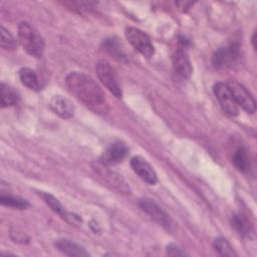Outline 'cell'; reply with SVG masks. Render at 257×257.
Instances as JSON below:
<instances>
[{"label":"cell","instance_id":"1","mask_svg":"<svg viewBox=\"0 0 257 257\" xmlns=\"http://www.w3.org/2000/svg\"><path fill=\"white\" fill-rule=\"evenodd\" d=\"M68 91L95 113H106L108 104L104 92L88 74L78 71L70 72L65 78Z\"/></svg>","mask_w":257,"mask_h":257},{"label":"cell","instance_id":"2","mask_svg":"<svg viewBox=\"0 0 257 257\" xmlns=\"http://www.w3.org/2000/svg\"><path fill=\"white\" fill-rule=\"evenodd\" d=\"M18 38L23 49L31 56L40 58L44 52V39L41 34L29 23L21 22L18 25Z\"/></svg>","mask_w":257,"mask_h":257},{"label":"cell","instance_id":"3","mask_svg":"<svg viewBox=\"0 0 257 257\" xmlns=\"http://www.w3.org/2000/svg\"><path fill=\"white\" fill-rule=\"evenodd\" d=\"M93 172L106 183L109 187L116 190L121 194H130L131 188L124 179L117 173L111 171L108 166L102 164L100 161L94 162L92 164Z\"/></svg>","mask_w":257,"mask_h":257},{"label":"cell","instance_id":"4","mask_svg":"<svg viewBox=\"0 0 257 257\" xmlns=\"http://www.w3.org/2000/svg\"><path fill=\"white\" fill-rule=\"evenodd\" d=\"M95 71H96V74H97L100 82L115 97L120 98L122 95V91H121L120 85L118 83V79L115 74V71L111 67V65L105 60H100L96 63Z\"/></svg>","mask_w":257,"mask_h":257},{"label":"cell","instance_id":"5","mask_svg":"<svg viewBox=\"0 0 257 257\" xmlns=\"http://www.w3.org/2000/svg\"><path fill=\"white\" fill-rule=\"evenodd\" d=\"M125 37L131 45L138 50L143 56L150 58L155 52L154 45L150 37L141 29L128 27L125 29Z\"/></svg>","mask_w":257,"mask_h":257},{"label":"cell","instance_id":"6","mask_svg":"<svg viewBox=\"0 0 257 257\" xmlns=\"http://www.w3.org/2000/svg\"><path fill=\"white\" fill-rule=\"evenodd\" d=\"M240 55V46L237 43H230L227 46L217 49L212 56V64L217 69L232 66Z\"/></svg>","mask_w":257,"mask_h":257},{"label":"cell","instance_id":"7","mask_svg":"<svg viewBox=\"0 0 257 257\" xmlns=\"http://www.w3.org/2000/svg\"><path fill=\"white\" fill-rule=\"evenodd\" d=\"M227 84L237 105H240L248 113H254L256 110V102L252 94L236 80H230Z\"/></svg>","mask_w":257,"mask_h":257},{"label":"cell","instance_id":"8","mask_svg":"<svg viewBox=\"0 0 257 257\" xmlns=\"http://www.w3.org/2000/svg\"><path fill=\"white\" fill-rule=\"evenodd\" d=\"M139 205L141 209L147 213L156 223L166 229H171L173 225L171 217L154 200L144 198L140 201Z\"/></svg>","mask_w":257,"mask_h":257},{"label":"cell","instance_id":"9","mask_svg":"<svg viewBox=\"0 0 257 257\" xmlns=\"http://www.w3.org/2000/svg\"><path fill=\"white\" fill-rule=\"evenodd\" d=\"M213 90L223 110L230 116H236L238 114V105L234 100L228 84L225 82H217L215 83Z\"/></svg>","mask_w":257,"mask_h":257},{"label":"cell","instance_id":"10","mask_svg":"<svg viewBox=\"0 0 257 257\" xmlns=\"http://www.w3.org/2000/svg\"><path fill=\"white\" fill-rule=\"evenodd\" d=\"M128 149L126 145L120 141L113 142L109 147L103 152L99 161L106 166H113L119 164L126 157Z\"/></svg>","mask_w":257,"mask_h":257},{"label":"cell","instance_id":"11","mask_svg":"<svg viewBox=\"0 0 257 257\" xmlns=\"http://www.w3.org/2000/svg\"><path fill=\"white\" fill-rule=\"evenodd\" d=\"M131 166L134 172L146 183L155 185L158 182V176L153 167L140 156H136L131 160Z\"/></svg>","mask_w":257,"mask_h":257},{"label":"cell","instance_id":"12","mask_svg":"<svg viewBox=\"0 0 257 257\" xmlns=\"http://www.w3.org/2000/svg\"><path fill=\"white\" fill-rule=\"evenodd\" d=\"M173 66L176 73L184 78H188L192 74V64L186 50L179 48L173 54Z\"/></svg>","mask_w":257,"mask_h":257},{"label":"cell","instance_id":"13","mask_svg":"<svg viewBox=\"0 0 257 257\" xmlns=\"http://www.w3.org/2000/svg\"><path fill=\"white\" fill-rule=\"evenodd\" d=\"M51 109L62 118H70L73 115L72 102L62 95H54L50 100Z\"/></svg>","mask_w":257,"mask_h":257},{"label":"cell","instance_id":"14","mask_svg":"<svg viewBox=\"0 0 257 257\" xmlns=\"http://www.w3.org/2000/svg\"><path fill=\"white\" fill-rule=\"evenodd\" d=\"M54 245L58 251L67 256H88L84 248L69 239H58Z\"/></svg>","mask_w":257,"mask_h":257},{"label":"cell","instance_id":"15","mask_svg":"<svg viewBox=\"0 0 257 257\" xmlns=\"http://www.w3.org/2000/svg\"><path fill=\"white\" fill-rule=\"evenodd\" d=\"M232 162L234 166L242 173H247L251 168L250 157L244 148H239L234 152Z\"/></svg>","mask_w":257,"mask_h":257},{"label":"cell","instance_id":"16","mask_svg":"<svg viewBox=\"0 0 257 257\" xmlns=\"http://www.w3.org/2000/svg\"><path fill=\"white\" fill-rule=\"evenodd\" d=\"M39 196L43 199V201L45 202V204L56 214H58L61 218H63L64 220L67 218L68 216V212H66V210L64 209V207L62 206V204L59 202L58 199H56L54 196H52L49 193H45V192H39Z\"/></svg>","mask_w":257,"mask_h":257},{"label":"cell","instance_id":"17","mask_svg":"<svg viewBox=\"0 0 257 257\" xmlns=\"http://www.w3.org/2000/svg\"><path fill=\"white\" fill-rule=\"evenodd\" d=\"M19 100L18 92L11 86L1 83V107H7L10 105H14Z\"/></svg>","mask_w":257,"mask_h":257},{"label":"cell","instance_id":"18","mask_svg":"<svg viewBox=\"0 0 257 257\" xmlns=\"http://www.w3.org/2000/svg\"><path fill=\"white\" fill-rule=\"evenodd\" d=\"M19 78L21 82L30 89L38 90L39 89V81L38 77L34 70L28 67H23L19 70Z\"/></svg>","mask_w":257,"mask_h":257},{"label":"cell","instance_id":"19","mask_svg":"<svg viewBox=\"0 0 257 257\" xmlns=\"http://www.w3.org/2000/svg\"><path fill=\"white\" fill-rule=\"evenodd\" d=\"M232 227L238 232L242 237L249 236L251 232V225L249 220L243 214H236L231 219Z\"/></svg>","mask_w":257,"mask_h":257},{"label":"cell","instance_id":"20","mask_svg":"<svg viewBox=\"0 0 257 257\" xmlns=\"http://www.w3.org/2000/svg\"><path fill=\"white\" fill-rule=\"evenodd\" d=\"M0 202L4 206L14 208V209H20V210L26 209L29 206L26 200L9 195V194H4V193H2L0 196Z\"/></svg>","mask_w":257,"mask_h":257},{"label":"cell","instance_id":"21","mask_svg":"<svg viewBox=\"0 0 257 257\" xmlns=\"http://www.w3.org/2000/svg\"><path fill=\"white\" fill-rule=\"evenodd\" d=\"M103 45L105 50H107V52L110 53L114 58L118 60H122L125 58V54L121 49L119 42L116 41V39L114 38L105 39V41L103 42Z\"/></svg>","mask_w":257,"mask_h":257},{"label":"cell","instance_id":"22","mask_svg":"<svg viewBox=\"0 0 257 257\" xmlns=\"http://www.w3.org/2000/svg\"><path fill=\"white\" fill-rule=\"evenodd\" d=\"M214 248L223 256H236L237 254L233 250L230 243L223 237H218L214 241Z\"/></svg>","mask_w":257,"mask_h":257},{"label":"cell","instance_id":"23","mask_svg":"<svg viewBox=\"0 0 257 257\" xmlns=\"http://www.w3.org/2000/svg\"><path fill=\"white\" fill-rule=\"evenodd\" d=\"M1 47L8 50H13L17 47V41L14 36L3 26H1Z\"/></svg>","mask_w":257,"mask_h":257},{"label":"cell","instance_id":"24","mask_svg":"<svg viewBox=\"0 0 257 257\" xmlns=\"http://www.w3.org/2000/svg\"><path fill=\"white\" fill-rule=\"evenodd\" d=\"M10 236H11V238L14 242H17V243H20V244L28 243V241H29V238L26 236V234L23 233L22 231H20L17 228L11 229Z\"/></svg>","mask_w":257,"mask_h":257},{"label":"cell","instance_id":"25","mask_svg":"<svg viewBox=\"0 0 257 257\" xmlns=\"http://www.w3.org/2000/svg\"><path fill=\"white\" fill-rule=\"evenodd\" d=\"M167 254L170 256H185L187 253L177 244L171 243L167 246Z\"/></svg>","mask_w":257,"mask_h":257}]
</instances>
